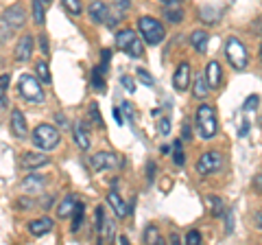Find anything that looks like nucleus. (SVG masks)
Wrapping results in <instances>:
<instances>
[{
	"mask_svg": "<svg viewBox=\"0 0 262 245\" xmlns=\"http://www.w3.org/2000/svg\"><path fill=\"white\" fill-rule=\"evenodd\" d=\"M194 125H196V134L203 140H212L219 132V120H216V112L212 105L201 103L194 112Z\"/></svg>",
	"mask_w": 262,
	"mask_h": 245,
	"instance_id": "obj_1",
	"label": "nucleus"
},
{
	"mask_svg": "<svg viewBox=\"0 0 262 245\" xmlns=\"http://www.w3.org/2000/svg\"><path fill=\"white\" fill-rule=\"evenodd\" d=\"M138 33L142 35V39L149 46H155V44H160L164 39L166 29H164V24L160 20L151 18V15H142V18L138 20Z\"/></svg>",
	"mask_w": 262,
	"mask_h": 245,
	"instance_id": "obj_2",
	"label": "nucleus"
},
{
	"mask_svg": "<svg viewBox=\"0 0 262 245\" xmlns=\"http://www.w3.org/2000/svg\"><path fill=\"white\" fill-rule=\"evenodd\" d=\"M18 90L22 94V99H27L29 103H35V105H42L46 101V94H44V88H42V81L33 75H22L20 77V84Z\"/></svg>",
	"mask_w": 262,
	"mask_h": 245,
	"instance_id": "obj_3",
	"label": "nucleus"
},
{
	"mask_svg": "<svg viewBox=\"0 0 262 245\" xmlns=\"http://www.w3.org/2000/svg\"><path fill=\"white\" fill-rule=\"evenodd\" d=\"M116 48L122 53H127L129 57H134V59L144 55V44L140 42V37H138V33L134 29H122L120 31V33L116 35Z\"/></svg>",
	"mask_w": 262,
	"mask_h": 245,
	"instance_id": "obj_4",
	"label": "nucleus"
},
{
	"mask_svg": "<svg viewBox=\"0 0 262 245\" xmlns=\"http://www.w3.org/2000/svg\"><path fill=\"white\" fill-rule=\"evenodd\" d=\"M31 140H33V145H35L37 149L51 151V149H55V147L59 145V132H57V127L48 125V122H42V125H37L35 129H33Z\"/></svg>",
	"mask_w": 262,
	"mask_h": 245,
	"instance_id": "obj_5",
	"label": "nucleus"
},
{
	"mask_svg": "<svg viewBox=\"0 0 262 245\" xmlns=\"http://www.w3.org/2000/svg\"><path fill=\"white\" fill-rule=\"evenodd\" d=\"M225 57H227V62L232 64V68H236V70L247 68V64H249V53H247V48H245V44L241 42L238 37H229L227 39Z\"/></svg>",
	"mask_w": 262,
	"mask_h": 245,
	"instance_id": "obj_6",
	"label": "nucleus"
},
{
	"mask_svg": "<svg viewBox=\"0 0 262 245\" xmlns=\"http://www.w3.org/2000/svg\"><path fill=\"white\" fill-rule=\"evenodd\" d=\"M221 167H223V156H221L219 151H206L199 160H196V173L199 175L219 173Z\"/></svg>",
	"mask_w": 262,
	"mask_h": 245,
	"instance_id": "obj_7",
	"label": "nucleus"
},
{
	"mask_svg": "<svg viewBox=\"0 0 262 245\" xmlns=\"http://www.w3.org/2000/svg\"><path fill=\"white\" fill-rule=\"evenodd\" d=\"M190 77H192L190 64H188V62H182V64L177 66L175 75H173V86H175L177 92H186V90L190 88Z\"/></svg>",
	"mask_w": 262,
	"mask_h": 245,
	"instance_id": "obj_8",
	"label": "nucleus"
},
{
	"mask_svg": "<svg viewBox=\"0 0 262 245\" xmlns=\"http://www.w3.org/2000/svg\"><path fill=\"white\" fill-rule=\"evenodd\" d=\"M92 167L96 171H105V169H114V167H118V156L116 153H110V151H101V153H96V156H92Z\"/></svg>",
	"mask_w": 262,
	"mask_h": 245,
	"instance_id": "obj_9",
	"label": "nucleus"
},
{
	"mask_svg": "<svg viewBox=\"0 0 262 245\" xmlns=\"http://www.w3.org/2000/svg\"><path fill=\"white\" fill-rule=\"evenodd\" d=\"M11 129H13L15 138H20V140H27L29 125H27V118H24V114L20 110H13L11 112Z\"/></svg>",
	"mask_w": 262,
	"mask_h": 245,
	"instance_id": "obj_10",
	"label": "nucleus"
},
{
	"mask_svg": "<svg viewBox=\"0 0 262 245\" xmlns=\"http://www.w3.org/2000/svg\"><path fill=\"white\" fill-rule=\"evenodd\" d=\"M24 20H27V15H24V9L20 5H13L5 11V24L9 29H20L24 24Z\"/></svg>",
	"mask_w": 262,
	"mask_h": 245,
	"instance_id": "obj_11",
	"label": "nucleus"
},
{
	"mask_svg": "<svg viewBox=\"0 0 262 245\" xmlns=\"http://www.w3.org/2000/svg\"><path fill=\"white\" fill-rule=\"evenodd\" d=\"M88 13H90V20L94 24H103L110 15V7L105 3H101V0H94V3L88 7Z\"/></svg>",
	"mask_w": 262,
	"mask_h": 245,
	"instance_id": "obj_12",
	"label": "nucleus"
},
{
	"mask_svg": "<svg viewBox=\"0 0 262 245\" xmlns=\"http://www.w3.org/2000/svg\"><path fill=\"white\" fill-rule=\"evenodd\" d=\"M31 55H33V37L27 33V35L20 37L18 46H15V59L18 62H29Z\"/></svg>",
	"mask_w": 262,
	"mask_h": 245,
	"instance_id": "obj_13",
	"label": "nucleus"
},
{
	"mask_svg": "<svg viewBox=\"0 0 262 245\" xmlns=\"http://www.w3.org/2000/svg\"><path fill=\"white\" fill-rule=\"evenodd\" d=\"M221 79H223V70H221V64H219V62H210L208 68H206V81H208L210 90H219Z\"/></svg>",
	"mask_w": 262,
	"mask_h": 245,
	"instance_id": "obj_14",
	"label": "nucleus"
},
{
	"mask_svg": "<svg viewBox=\"0 0 262 245\" xmlns=\"http://www.w3.org/2000/svg\"><path fill=\"white\" fill-rule=\"evenodd\" d=\"M107 203L112 206V210H114V215H116V217L125 219V217L129 215V206H127L125 201H122V197H120L116 191H110V193H107Z\"/></svg>",
	"mask_w": 262,
	"mask_h": 245,
	"instance_id": "obj_15",
	"label": "nucleus"
},
{
	"mask_svg": "<svg viewBox=\"0 0 262 245\" xmlns=\"http://www.w3.org/2000/svg\"><path fill=\"white\" fill-rule=\"evenodd\" d=\"M208 42H210V33L203 29H196L190 33V44L196 53H206L208 51Z\"/></svg>",
	"mask_w": 262,
	"mask_h": 245,
	"instance_id": "obj_16",
	"label": "nucleus"
},
{
	"mask_svg": "<svg viewBox=\"0 0 262 245\" xmlns=\"http://www.w3.org/2000/svg\"><path fill=\"white\" fill-rule=\"evenodd\" d=\"M51 162V158L44 156V153H35V151H29V153H24L22 156V165L27 167V169H39V167H44Z\"/></svg>",
	"mask_w": 262,
	"mask_h": 245,
	"instance_id": "obj_17",
	"label": "nucleus"
},
{
	"mask_svg": "<svg viewBox=\"0 0 262 245\" xmlns=\"http://www.w3.org/2000/svg\"><path fill=\"white\" fill-rule=\"evenodd\" d=\"M53 230V219H48V217H42V219H35V221H31L29 223V232L33 236H44Z\"/></svg>",
	"mask_w": 262,
	"mask_h": 245,
	"instance_id": "obj_18",
	"label": "nucleus"
},
{
	"mask_svg": "<svg viewBox=\"0 0 262 245\" xmlns=\"http://www.w3.org/2000/svg\"><path fill=\"white\" fill-rule=\"evenodd\" d=\"M44 184H46V177H44V175L31 173V175L22 182V189H24V191H29V193H37V191H42V189H44Z\"/></svg>",
	"mask_w": 262,
	"mask_h": 245,
	"instance_id": "obj_19",
	"label": "nucleus"
},
{
	"mask_svg": "<svg viewBox=\"0 0 262 245\" xmlns=\"http://www.w3.org/2000/svg\"><path fill=\"white\" fill-rule=\"evenodd\" d=\"M192 94H194V99H196V101L208 99L210 86H208V81H206V75H199V77L194 79V84H192Z\"/></svg>",
	"mask_w": 262,
	"mask_h": 245,
	"instance_id": "obj_20",
	"label": "nucleus"
},
{
	"mask_svg": "<svg viewBox=\"0 0 262 245\" xmlns=\"http://www.w3.org/2000/svg\"><path fill=\"white\" fill-rule=\"evenodd\" d=\"M164 18L173 24H179L184 20V9H182V3H168L166 9H164Z\"/></svg>",
	"mask_w": 262,
	"mask_h": 245,
	"instance_id": "obj_21",
	"label": "nucleus"
},
{
	"mask_svg": "<svg viewBox=\"0 0 262 245\" xmlns=\"http://www.w3.org/2000/svg\"><path fill=\"white\" fill-rule=\"evenodd\" d=\"M77 206V197L75 195H66V197L59 201V206H57V217L59 219H66L72 215V210Z\"/></svg>",
	"mask_w": 262,
	"mask_h": 245,
	"instance_id": "obj_22",
	"label": "nucleus"
},
{
	"mask_svg": "<svg viewBox=\"0 0 262 245\" xmlns=\"http://www.w3.org/2000/svg\"><path fill=\"white\" fill-rule=\"evenodd\" d=\"M72 134H75V142L79 145V149H90V136L85 132V125L83 122H75V127H72Z\"/></svg>",
	"mask_w": 262,
	"mask_h": 245,
	"instance_id": "obj_23",
	"label": "nucleus"
},
{
	"mask_svg": "<svg viewBox=\"0 0 262 245\" xmlns=\"http://www.w3.org/2000/svg\"><path fill=\"white\" fill-rule=\"evenodd\" d=\"M72 215H75V217H72V228H70V230L79 232L81 223H83V215H85V206H83V203H77L75 210H72Z\"/></svg>",
	"mask_w": 262,
	"mask_h": 245,
	"instance_id": "obj_24",
	"label": "nucleus"
},
{
	"mask_svg": "<svg viewBox=\"0 0 262 245\" xmlns=\"http://www.w3.org/2000/svg\"><path fill=\"white\" fill-rule=\"evenodd\" d=\"M63 9L68 11L70 15H75V18H79L81 11H83V5H81V0H61Z\"/></svg>",
	"mask_w": 262,
	"mask_h": 245,
	"instance_id": "obj_25",
	"label": "nucleus"
},
{
	"mask_svg": "<svg viewBox=\"0 0 262 245\" xmlns=\"http://www.w3.org/2000/svg\"><path fill=\"white\" fill-rule=\"evenodd\" d=\"M103 75H105V72L98 66L92 70V86H94L96 92H105V77Z\"/></svg>",
	"mask_w": 262,
	"mask_h": 245,
	"instance_id": "obj_26",
	"label": "nucleus"
},
{
	"mask_svg": "<svg viewBox=\"0 0 262 245\" xmlns=\"http://www.w3.org/2000/svg\"><path fill=\"white\" fill-rule=\"evenodd\" d=\"M33 20L35 24H44V0H33Z\"/></svg>",
	"mask_w": 262,
	"mask_h": 245,
	"instance_id": "obj_27",
	"label": "nucleus"
},
{
	"mask_svg": "<svg viewBox=\"0 0 262 245\" xmlns=\"http://www.w3.org/2000/svg\"><path fill=\"white\" fill-rule=\"evenodd\" d=\"M144 241H146V243H164V239L160 236V230H158L155 226H149V228L144 230Z\"/></svg>",
	"mask_w": 262,
	"mask_h": 245,
	"instance_id": "obj_28",
	"label": "nucleus"
},
{
	"mask_svg": "<svg viewBox=\"0 0 262 245\" xmlns=\"http://www.w3.org/2000/svg\"><path fill=\"white\" fill-rule=\"evenodd\" d=\"M173 162L177 167H184L186 165V153L182 151V140H175V147H173Z\"/></svg>",
	"mask_w": 262,
	"mask_h": 245,
	"instance_id": "obj_29",
	"label": "nucleus"
},
{
	"mask_svg": "<svg viewBox=\"0 0 262 245\" xmlns=\"http://www.w3.org/2000/svg\"><path fill=\"white\" fill-rule=\"evenodd\" d=\"M35 70H37V77H39L42 84H48V81H51V70H48V64L46 62H37Z\"/></svg>",
	"mask_w": 262,
	"mask_h": 245,
	"instance_id": "obj_30",
	"label": "nucleus"
},
{
	"mask_svg": "<svg viewBox=\"0 0 262 245\" xmlns=\"http://www.w3.org/2000/svg\"><path fill=\"white\" fill-rule=\"evenodd\" d=\"M258 103H260V96H258V94L247 96V101L243 103V112L249 114V112H253V110H258Z\"/></svg>",
	"mask_w": 262,
	"mask_h": 245,
	"instance_id": "obj_31",
	"label": "nucleus"
},
{
	"mask_svg": "<svg viewBox=\"0 0 262 245\" xmlns=\"http://www.w3.org/2000/svg\"><path fill=\"white\" fill-rule=\"evenodd\" d=\"M199 15H201V18L206 20V22H216V20L221 18L219 11H216V9H212V7H203V9L199 11Z\"/></svg>",
	"mask_w": 262,
	"mask_h": 245,
	"instance_id": "obj_32",
	"label": "nucleus"
},
{
	"mask_svg": "<svg viewBox=\"0 0 262 245\" xmlns=\"http://www.w3.org/2000/svg\"><path fill=\"white\" fill-rule=\"evenodd\" d=\"M210 203H212V217H221L225 212V208H223V199L221 197H214V195H212L210 197Z\"/></svg>",
	"mask_w": 262,
	"mask_h": 245,
	"instance_id": "obj_33",
	"label": "nucleus"
},
{
	"mask_svg": "<svg viewBox=\"0 0 262 245\" xmlns=\"http://www.w3.org/2000/svg\"><path fill=\"white\" fill-rule=\"evenodd\" d=\"M9 88V75H0V105H7L5 90Z\"/></svg>",
	"mask_w": 262,
	"mask_h": 245,
	"instance_id": "obj_34",
	"label": "nucleus"
},
{
	"mask_svg": "<svg viewBox=\"0 0 262 245\" xmlns=\"http://www.w3.org/2000/svg\"><path fill=\"white\" fill-rule=\"evenodd\" d=\"M158 129H160V136L166 138V136L170 134V118H168V116H162V118H160Z\"/></svg>",
	"mask_w": 262,
	"mask_h": 245,
	"instance_id": "obj_35",
	"label": "nucleus"
},
{
	"mask_svg": "<svg viewBox=\"0 0 262 245\" xmlns=\"http://www.w3.org/2000/svg\"><path fill=\"white\" fill-rule=\"evenodd\" d=\"M138 79H140L144 86H149V88H153V84H155L153 77H151V75H149V72H146L144 68H138Z\"/></svg>",
	"mask_w": 262,
	"mask_h": 245,
	"instance_id": "obj_36",
	"label": "nucleus"
},
{
	"mask_svg": "<svg viewBox=\"0 0 262 245\" xmlns=\"http://www.w3.org/2000/svg\"><path fill=\"white\" fill-rule=\"evenodd\" d=\"M120 81H122V86H125V90H127V92H131V94L136 92V81L131 79L129 75H122V77H120Z\"/></svg>",
	"mask_w": 262,
	"mask_h": 245,
	"instance_id": "obj_37",
	"label": "nucleus"
},
{
	"mask_svg": "<svg viewBox=\"0 0 262 245\" xmlns=\"http://www.w3.org/2000/svg\"><path fill=\"white\" fill-rule=\"evenodd\" d=\"M90 116L94 118V122L98 127H103V118H101V112H98V108H96V103H92L90 105Z\"/></svg>",
	"mask_w": 262,
	"mask_h": 245,
	"instance_id": "obj_38",
	"label": "nucleus"
},
{
	"mask_svg": "<svg viewBox=\"0 0 262 245\" xmlns=\"http://www.w3.org/2000/svg\"><path fill=\"white\" fill-rule=\"evenodd\" d=\"M186 243L188 245H196V243H201V234L196 232V230H190L186 234Z\"/></svg>",
	"mask_w": 262,
	"mask_h": 245,
	"instance_id": "obj_39",
	"label": "nucleus"
},
{
	"mask_svg": "<svg viewBox=\"0 0 262 245\" xmlns=\"http://www.w3.org/2000/svg\"><path fill=\"white\" fill-rule=\"evenodd\" d=\"M116 7H118V15H122L125 11L131 9V0H116ZM125 18V15H122Z\"/></svg>",
	"mask_w": 262,
	"mask_h": 245,
	"instance_id": "obj_40",
	"label": "nucleus"
},
{
	"mask_svg": "<svg viewBox=\"0 0 262 245\" xmlns=\"http://www.w3.org/2000/svg\"><path fill=\"white\" fill-rule=\"evenodd\" d=\"M18 206H20V208L31 210L33 206H35V201H33V199H24V197H22V199H18Z\"/></svg>",
	"mask_w": 262,
	"mask_h": 245,
	"instance_id": "obj_41",
	"label": "nucleus"
},
{
	"mask_svg": "<svg viewBox=\"0 0 262 245\" xmlns=\"http://www.w3.org/2000/svg\"><path fill=\"white\" fill-rule=\"evenodd\" d=\"M253 223H256V228L262 232V208H260V210H256V215H253Z\"/></svg>",
	"mask_w": 262,
	"mask_h": 245,
	"instance_id": "obj_42",
	"label": "nucleus"
},
{
	"mask_svg": "<svg viewBox=\"0 0 262 245\" xmlns=\"http://www.w3.org/2000/svg\"><path fill=\"white\" fill-rule=\"evenodd\" d=\"M122 112H125V116H127V120H134V110L129 108V103L125 101L122 103Z\"/></svg>",
	"mask_w": 262,
	"mask_h": 245,
	"instance_id": "obj_43",
	"label": "nucleus"
},
{
	"mask_svg": "<svg viewBox=\"0 0 262 245\" xmlns=\"http://www.w3.org/2000/svg\"><path fill=\"white\" fill-rule=\"evenodd\" d=\"M146 177H149V182H153V177H155V162H149V167H146Z\"/></svg>",
	"mask_w": 262,
	"mask_h": 245,
	"instance_id": "obj_44",
	"label": "nucleus"
},
{
	"mask_svg": "<svg viewBox=\"0 0 262 245\" xmlns=\"http://www.w3.org/2000/svg\"><path fill=\"white\" fill-rule=\"evenodd\" d=\"M253 189H256L258 193H262V173H258L256 177H253Z\"/></svg>",
	"mask_w": 262,
	"mask_h": 245,
	"instance_id": "obj_45",
	"label": "nucleus"
},
{
	"mask_svg": "<svg viewBox=\"0 0 262 245\" xmlns=\"http://www.w3.org/2000/svg\"><path fill=\"white\" fill-rule=\"evenodd\" d=\"M39 46H42V53L46 55V53H48V39H46V35H44V33L39 35Z\"/></svg>",
	"mask_w": 262,
	"mask_h": 245,
	"instance_id": "obj_46",
	"label": "nucleus"
},
{
	"mask_svg": "<svg viewBox=\"0 0 262 245\" xmlns=\"http://www.w3.org/2000/svg\"><path fill=\"white\" fill-rule=\"evenodd\" d=\"M182 138H184V140L190 138V125H188V122H184V127H182Z\"/></svg>",
	"mask_w": 262,
	"mask_h": 245,
	"instance_id": "obj_47",
	"label": "nucleus"
},
{
	"mask_svg": "<svg viewBox=\"0 0 262 245\" xmlns=\"http://www.w3.org/2000/svg\"><path fill=\"white\" fill-rule=\"evenodd\" d=\"M112 112H114V120H116L118 125H122V122H125V120H122V114H120V110H118V108H114Z\"/></svg>",
	"mask_w": 262,
	"mask_h": 245,
	"instance_id": "obj_48",
	"label": "nucleus"
},
{
	"mask_svg": "<svg viewBox=\"0 0 262 245\" xmlns=\"http://www.w3.org/2000/svg\"><path fill=\"white\" fill-rule=\"evenodd\" d=\"M234 212L232 210H227V232H232V226H234Z\"/></svg>",
	"mask_w": 262,
	"mask_h": 245,
	"instance_id": "obj_49",
	"label": "nucleus"
},
{
	"mask_svg": "<svg viewBox=\"0 0 262 245\" xmlns=\"http://www.w3.org/2000/svg\"><path fill=\"white\" fill-rule=\"evenodd\" d=\"M247 132H249V120H243V127H241V136H247Z\"/></svg>",
	"mask_w": 262,
	"mask_h": 245,
	"instance_id": "obj_50",
	"label": "nucleus"
},
{
	"mask_svg": "<svg viewBox=\"0 0 262 245\" xmlns=\"http://www.w3.org/2000/svg\"><path fill=\"white\" fill-rule=\"evenodd\" d=\"M57 120H59V125H61V127H66V125H68V120H66V116H63V114H57Z\"/></svg>",
	"mask_w": 262,
	"mask_h": 245,
	"instance_id": "obj_51",
	"label": "nucleus"
},
{
	"mask_svg": "<svg viewBox=\"0 0 262 245\" xmlns=\"http://www.w3.org/2000/svg\"><path fill=\"white\" fill-rule=\"evenodd\" d=\"M118 243H120V245H127L129 239H127V236H118Z\"/></svg>",
	"mask_w": 262,
	"mask_h": 245,
	"instance_id": "obj_52",
	"label": "nucleus"
},
{
	"mask_svg": "<svg viewBox=\"0 0 262 245\" xmlns=\"http://www.w3.org/2000/svg\"><path fill=\"white\" fill-rule=\"evenodd\" d=\"M160 3H166L168 5V3H182V0H160Z\"/></svg>",
	"mask_w": 262,
	"mask_h": 245,
	"instance_id": "obj_53",
	"label": "nucleus"
},
{
	"mask_svg": "<svg viewBox=\"0 0 262 245\" xmlns=\"http://www.w3.org/2000/svg\"><path fill=\"white\" fill-rule=\"evenodd\" d=\"M48 3H51V0H44V5H48Z\"/></svg>",
	"mask_w": 262,
	"mask_h": 245,
	"instance_id": "obj_54",
	"label": "nucleus"
},
{
	"mask_svg": "<svg viewBox=\"0 0 262 245\" xmlns=\"http://www.w3.org/2000/svg\"><path fill=\"white\" fill-rule=\"evenodd\" d=\"M260 59H262V48H260Z\"/></svg>",
	"mask_w": 262,
	"mask_h": 245,
	"instance_id": "obj_55",
	"label": "nucleus"
},
{
	"mask_svg": "<svg viewBox=\"0 0 262 245\" xmlns=\"http://www.w3.org/2000/svg\"><path fill=\"white\" fill-rule=\"evenodd\" d=\"M260 125H262V116H260Z\"/></svg>",
	"mask_w": 262,
	"mask_h": 245,
	"instance_id": "obj_56",
	"label": "nucleus"
}]
</instances>
